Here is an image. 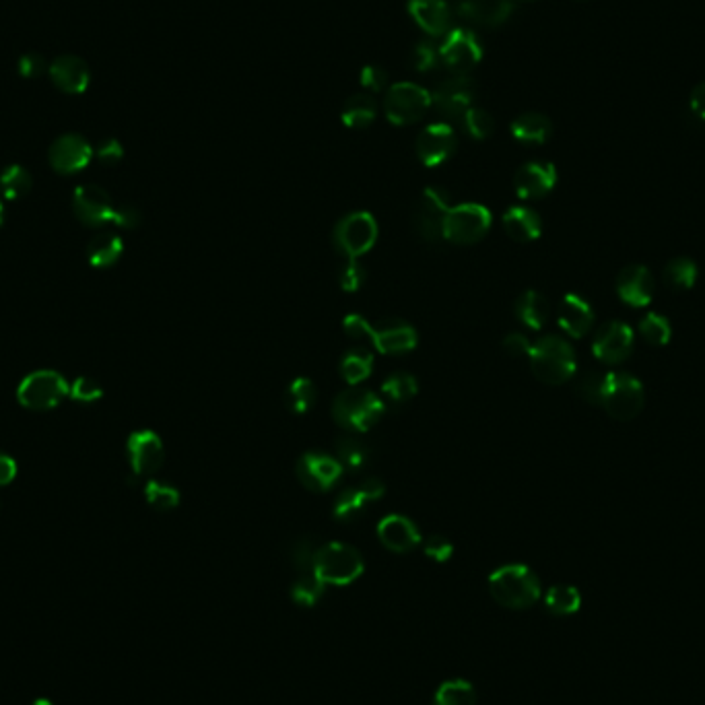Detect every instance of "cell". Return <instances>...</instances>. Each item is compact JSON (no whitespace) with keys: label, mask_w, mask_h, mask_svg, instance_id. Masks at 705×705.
Returning a JSON list of instances; mask_svg holds the SVG:
<instances>
[{"label":"cell","mask_w":705,"mask_h":705,"mask_svg":"<svg viewBox=\"0 0 705 705\" xmlns=\"http://www.w3.org/2000/svg\"><path fill=\"white\" fill-rule=\"evenodd\" d=\"M442 62L440 58V48L435 46L431 40H423L413 48L411 54V64L413 69L419 73H429L433 69H438V64Z\"/></svg>","instance_id":"45"},{"label":"cell","mask_w":705,"mask_h":705,"mask_svg":"<svg viewBox=\"0 0 705 705\" xmlns=\"http://www.w3.org/2000/svg\"><path fill=\"white\" fill-rule=\"evenodd\" d=\"M93 157L91 145L79 134H64L56 139L48 151L50 165L58 174H77L89 165Z\"/></svg>","instance_id":"19"},{"label":"cell","mask_w":705,"mask_h":705,"mask_svg":"<svg viewBox=\"0 0 705 705\" xmlns=\"http://www.w3.org/2000/svg\"><path fill=\"white\" fill-rule=\"evenodd\" d=\"M491 227V213L477 203L456 205L444 221V240L460 246L481 242Z\"/></svg>","instance_id":"7"},{"label":"cell","mask_w":705,"mask_h":705,"mask_svg":"<svg viewBox=\"0 0 705 705\" xmlns=\"http://www.w3.org/2000/svg\"><path fill=\"white\" fill-rule=\"evenodd\" d=\"M617 293L631 308H644L654 297V277L642 264H631L617 277Z\"/></svg>","instance_id":"23"},{"label":"cell","mask_w":705,"mask_h":705,"mask_svg":"<svg viewBox=\"0 0 705 705\" xmlns=\"http://www.w3.org/2000/svg\"><path fill=\"white\" fill-rule=\"evenodd\" d=\"M431 108V93L415 83H396L388 89L384 110L392 124L409 126L419 122Z\"/></svg>","instance_id":"8"},{"label":"cell","mask_w":705,"mask_h":705,"mask_svg":"<svg viewBox=\"0 0 705 705\" xmlns=\"http://www.w3.org/2000/svg\"><path fill=\"white\" fill-rule=\"evenodd\" d=\"M374 369V355L367 349H351L341 359V376L347 384L357 386L369 378Z\"/></svg>","instance_id":"35"},{"label":"cell","mask_w":705,"mask_h":705,"mask_svg":"<svg viewBox=\"0 0 705 705\" xmlns=\"http://www.w3.org/2000/svg\"><path fill=\"white\" fill-rule=\"evenodd\" d=\"M462 122H464V128L466 132L470 134V137L477 139V141H483V139H489L493 130H495V120L493 116L483 110V108H470L464 116H462Z\"/></svg>","instance_id":"43"},{"label":"cell","mask_w":705,"mask_h":705,"mask_svg":"<svg viewBox=\"0 0 705 705\" xmlns=\"http://www.w3.org/2000/svg\"><path fill=\"white\" fill-rule=\"evenodd\" d=\"M386 485L378 477H367L357 487L345 489L334 501V518L339 522H355L367 508V503L384 497Z\"/></svg>","instance_id":"17"},{"label":"cell","mask_w":705,"mask_h":705,"mask_svg":"<svg viewBox=\"0 0 705 705\" xmlns=\"http://www.w3.org/2000/svg\"><path fill=\"white\" fill-rule=\"evenodd\" d=\"M295 475L308 491L324 493L343 475V464L324 452H308L297 460Z\"/></svg>","instance_id":"12"},{"label":"cell","mask_w":705,"mask_h":705,"mask_svg":"<svg viewBox=\"0 0 705 705\" xmlns=\"http://www.w3.org/2000/svg\"><path fill=\"white\" fill-rule=\"evenodd\" d=\"M145 497L149 506L157 512H170L180 503V491L161 481H149L145 487Z\"/></svg>","instance_id":"42"},{"label":"cell","mask_w":705,"mask_h":705,"mask_svg":"<svg viewBox=\"0 0 705 705\" xmlns=\"http://www.w3.org/2000/svg\"><path fill=\"white\" fill-rule=\"evenodd\" d=\"M600 405L613 419L631 421L644 409V386L629 374H604Z\"/></svg>","instance_id":"5"},{"label":"cell","mask_w":705,"mask_h":705,"mask_svg":"<svg viewBox=\"0 0 705 705\" xmlns=\"http://www.w3.org/2000/svg\"><path fill=\"white\" fill-rule=\"evenodd\" d=\"M339 283L345 291L353 293L359 291V287L365 283V268L357 262V258L347 260V264L341 268L339 273Z\"/></svg>","instance_id":"48"},{"label":"cell","mask_w":705,"mask_h":705,"mask_svg":"<svg viewBox=\"0 0 705 705\" xmlns=\"http://www.w3.org/2000/svg\"><path fill=\"white\" fill-rule=\"evenodd\" d=\"M417 392H419L417 380L405 372L392 374L382 384V400L386 407H392V409L405 407L407 402H411L417 396Z\"/></svg>","instance_id":"32"},{"label":"cell","mask_w":705,"mask_h":705,"mask_svg":"<svg viewBox=\"0 0 705 705\" xmlns=\"http://www.w3.org/2000/svg\"><path fill=\"white\" fill-rule=\"evenodd\" d=\"M343 328L347 332V337L355 339V341H361V339H367L369 341V332H372V324H369L363 316L359 314H351L345 318L343 322Z\"/></svg>","instance_id":"52"},{"label":"cell","mask_w":705,"mask_h":705,"mask_svg":"<svg viewBox=\"0 0 705 705\" xmlns=\"http://www.w3.org/2000/svg\"><path fill=\"white\" fill-rule=\"evenodd\" d=\"M516 316L524 326L539 330L549 320V301L539 291H526L516 301Z\"/></svg>","instance_id":"30"},{"label":"cell","mask_w":705,"mask_h":705,"mask_svg":"<svg viewBox=\"0 0 705 705\" xmlns=\"http://www.w3.org/2000/svg\"><path fill=\"white\" fill-rule=\"evenodd\" d=\"M475 703H477L475 687L462 679L446 681L438 689V693H435V701H433V705H475Z\"/></svg>","instance_id":"39"},{"label":"cell","mask_w":705,"mask_h":705,"mask_svg":"<svg viewBox=\"0 0 705 705\" xmlns=\"http://www.w3.org/2000/svg\"><path fill=\"white\" fill-rule=\"evenodd\" d=\"M553 132L551 120L541 112H526L512 122L514 139L524 145H543Z\"/></svg>","instance_id":"29"},{"label":"cell","mask_w":705,"mask_h":705,"mask_svg":"<svg viewBox=\"0 0 705 705\" xmlns=\"http://www.w3.org/2000/svg\"><path fill=\"white\" fill-rule=\"evenodd\" d=\"M423 551L429 559L433 561H438V563H444L452 557L454 553V547L452 543L446 539V536H440V534H433L429 536V539L423 543Z\"/></svg>","instance_id":"49"},{"label":"cell","mask_w":705,"mask_h":705,"mask_svg":"<svg viewBox=\"0 0 705 705\" xmlns=\"http://www.w3.org/2000/svg\"><path fill=\"white\" fill-rule=\"evenodd\" d=\"M489 592L501 607L522 611L541 598V582L526 565H506L489 576Z\"/></svg>","instance_id":"2"},{"label":"cell","mask_w":705,"mask_h":705,"mask_svg":"<svg viewBox=\"0 0 705 705\" xmlns=\"http://www.w3.org/2000/svg\"><path fill=\"white\" fill-rule=\"evenodd\" d=\"M456 13L462 21L477 27H499L514 13L512 0H458Z\"/></svg>","instance_id":"22"},{"label":"cell","mask_w":705,"mask_h":705,"mask_svg":"<svg viewBox=\"0 0 705 705\" xmlns=\"http://www.w3.org/2000/svg\"><path fill=\"white\" fill-rule=\"evenodd\" d=\"M475 95H477V87L473 79L466 75H454L435 87V91L431 93V104L444 116L458 118L473 108Z\"/></svg>","instance_id":"14"},{"label":"cell","mask_w":705,"mask_h":705,"mask_svg":"<svg viewBox=\"0 0 705 705\" xmlns=\"http://www.w3.org/2000/svg\"><path fill=\"white\" fill-rule=\"evenodd\" d=\"M594 312L588 301L578 295H565L559 306V326L574 339H582L592 328Z\"/></svg>","instance_id":"27"},{"label":"cell","mask_w":705,"mask_h":705,"mask_svg":"<svg viewBox=\"0 0 705 705\" xmlns=\"http://www.w3.org/2000/svg\"><path fill=\"white\" fill-rule=\"evenodd\" d=\"M31 705H54L50 699H36Z\"/></svg>","instance_id":"59"},{"label":"cell","mask_w":705,"mask_h":705,"mask_svg":"<svg viewBox=\"0 0 705 705\" xmlns=\"http://www.w3.org/2000/svg\"><path fill=\"white\" fill-rule=\"evenodd\" d=\"M69 396H71L75 402H83V405H93V402L102 400L104 390H102V386H99V384H97L95 380H91V378H77V380L71 384Z\"/></svg>","instance_id":"47"},{"label":"cell","mask_w":705,"mask_h":705,"mask_svg":"<svg viewBox=\"0 0 705 705\" xmlns=\"http://www.w3.org/2000/svg\"><path fill=\"white\" fill-rule=\"evenodd\" d=\"M126 456L134 479H141L157 473L163 464L165 452L159 435L155 431L143 429V431L130 433V438L126 442Z\"/></svg>","instance_id":"13"},{"label":"cell","mask_w":705,"mask_h":705,"mask_svg":"<svg viewBox=\"0 0 705 705\" xmlns=\"http://www.w3.org/2000/svg\"><path fill=\"white\" fill-rule=\"evenodd\" d=\"M545 604L549 613L565 617V615H574L580 611L582 607V596L578 592V588L574 586H553L547 596H545Z\"/></svg>","instance_id":"36"},{"label":"cell","mask_w":705,"mask_h":705,"mask_svg":"<svg viewBox=\"0 0 705 705\" xmlns=\"http://www.w3.org/2000/svg\"><path fill=\"white\" fill-rule=\"evenodd\" d=\"M456 147H458V139H456L454 128L446 122H438V124L427 126L419 134L417 157L427 167H435V165H442L444 161H448L456 153Z\"/></svg>","instance_id":"18"},{"label":"cell","mask_w":705,"mask_h":705,"mask_svg":"<svg viewBox=\"0 0 705 705\" xmlns=\"http://www.w3.org/2000/svg\"><path fill=\"white\" fill-rule=\"evenodd\" d=\"M31 190V176L27 174L25 167L21 165H11L0 174V192L5 194L9 200H19Z\"/></svg>","instance_id":"41"},{"label":"cell","mask_w":705,"mask_h":705,"mask_svg":"<svg viewBox=\"0 0 705 705\" xmlns=\"http://www.w3.org/2000/svg\"><path fill=\"white\" fill-rule=\"evenodd\" d=\"M324 586L326 584L314 572L301 574L291 586V598L299 604V607H314L324 594Z\"/></svg>","instance_id":"40"},{"label":"cell","mask_w":705,"mask_h":705,"mask_svg":"<svg viewBox=\"0 0 705 705\" xmlns=\"http://www.w3.org/2000/svg\"><path fill=\"white\" fill-rule=\"evenodd\" d=\"M633 351V330L623 322L604 324L594 337L592 353L598 361L617 365Z\"/></svg>","instance_id":"16"},{"label":"cell","mask_w":705,"mask_h":705,"mask_svg":"<svg viewBox=\"0 0 705 705\" xmlns=\"http://www.w3.org/2000/svg\"><path fill=\"white\" fill-rule=\"evenodd\" d=\"M697 281V266L689 258L670 260L664 268V285L677 291H687Z\"/></svg>","instance_id":"37"},{"label":"cell","mask_w":705,"mask_h":705,"mask_svg":"<svg viewBox=\"0 0 705 705\" xmlns=\"http://www.w3.org/2000/svg\"><path fill=\"white\" fill-rule=\"evenodd\" d=\"M15 477H17V462L9 454L0 452V487L13 483Z\"/></svg>","instance_id":"55"},{"label":"cell","mask_w":705,"mask_h":705,"mask_svg":"<svg viewBox=\"0 0 705 705\" xmlns=\"http://www.w3.org/2000/svg\"><path fill=\"white\" fill-rule=\"evenodd\" d=\"M334 450H337V458L343 464V468H349V470H363L369 464V460H372V450H369V446L353 433L341 435V438L334 442Z\"/></svg>","instance_id":"33"},{"label":"cell","mask_w":705,"mask_h":705,"mask_svg":"<svg viewBox=\"0 0 705 705\" xmlns=\"http://www.w3.org/2000/svg\"><path fill=\"white\" fill-rule=\"evenodd\" d=\"M378 536L386 549L394 553H409L421 543L419 528L405 516H386L378 524Z\"/></svg>","instance_id":"25"},{"label":"cell","mask_w":705,"mask_h":705,"mask_svg":"<svg viewBox=\"0 0 705 705\" xmlns=\"http://www.w3.org/2000/svg\"><path fill=\"white\" fill-rule=\"evenodd\" d=\"M50 77L64 93H83L89 85V69L77 56H60L50 66Z\"/></svg>","instance_id":"26"},{"label":"cell","mask_w":705,"mask_h":705,"mask_svg":"<svg viewBox=\"0 0 705 705\" xmlns=\"http://www.w3.org/2000/svg\"><path fill=\"white\" fill-rule=\"evenodd\" d=\"M532 374L543 384L559 386L576 374V355L572 345L559 337H543L528 353Z\"/></svg>","instance_id":"3"},{"label":"cell","mask_w":705,"mask_h":705,"mask_svg":"<svg viewBox=\"0 0 705 705\" xmlns=\"http://www.w3.org/2000/svg\"><path fill=\"white\" fill-rule=\"evenodd\" d=\"M19 69L25 77H38L46 66H44V60L38 56V54H27L21 58L19 62Z\"/></svg>","instance_id":"56"},{"label":"cell","mask_w":705,"mask_h":705,"mask_svg":"<svg viewBox=\"0 0 705 705\" xmlns=\"http://www.w3.org/2000/svg\"><path fill=\"white\" fill-rule=\"evenodd\" d=\"M122 155H124V149H122V145H120L118 141H114V139L102 143V145H99V149H97V159L102 161L104 165H114V163H118V161L122 159Z\"/></svg>","instance_id":"53"},{"label":"cell","mask_w":705,"mask_h":705,"mask_svg":"<svg viewBox=\"0 0 705 705\" xmlns=\"http://www.w3.org/2000/svg\"><path fill=\"white\" fill-rule=\"evenodd\" d=\"M640 332L644 341L650 343L652 347H664L670 341V324L660 314H648L640 322Z\"/></svg>","instance_id":"44"},{"label":"cell","mask_w":705,"mask_h":705,"mask_svg":"<svg viewBox=\"0 0 705 705\" xmlns=\"http://www.w3.org/2000/svg\"><path fill=\"white\" fill-rule=\"evenodd\" d=\"M409 15L431 38H442L450 31V7L446 0H409Z\"/></svg>","instance_id":"24"},{"label":"cell","mask_w":705,"mask_h":705,"mask_svg":"<svg viewBox=\"0 0 705 705\" xmlns=\"http://www.w3.org/2000/svg\"><path fill=\"white\" fill-rule=\"evenodd\" d=\"M503 349H506L510 355L514 357H522V355H528L532 345L530 341L524 337V334H508L506 341H503Z\"/></svg>","instance_id":"54"},{"label":"cell","mask_w":705,"mask_h":705,"mask_svg":"<svg viewBox=\"0 0 705 705\" xmlns=\"http://www.w3.org/2000/svg\"><path fill=\"white\" fill-rule=\"evenodd\" d=\"M386 405L382 396L372 390L351 386L332 402V417L349 433H365L384 415Z\"/></svg>","instance_id":"1"},{"label":"cell","mask_w":705,"mask_h":705,"mask_svg":"<svg viewBox=\"0 0 705 705\" xmlns=\"http://www.w3.org/2000/svg\"><path fill=\"white\" fill-rule=\"evenodd\" d=\"M378 240V225L376 219L369 213H351L343 217L334 229V246L349 260L359 258Z\"/></svg>","instance_id":"9"},{"label":"cell","mask_w":705,"mask_h":705,"mask_svg":"<svg viewBox=\"0 0 705 705\" xmlns=\"http://www.w3.org/2000/svg\"><path fill=\"white\" fill-rule=\"evenodd\" d=\"M369 343L386 355L409 353L417 347V332L411 324L402 322L398 318H390L380 326H372V332H369Z\"/></svg>","instance_id":"20"},{"label":"cell","mask_w":705,"mask_h":705,"mask_svg":"<svg viewBox=\"0 0 705 705\" xmlns=\"http://www.w3.org/2000/svg\"><path fill=\"white\" fill-rule=\"evenodd\" d=\"M376 114H378V108H376L374 97L359 93V95H353L347 99L345 106H343V112H341V118L349 128L359 130V128H367L369 124H372L376 120Z\"/></svg>","instance_id":"34"},{"label":"cell","mask_w":705,"mask_h":705,"mask_svg":"<svg viewBox=\"0 0 705 705\" xmlns=\"http://www.w3.org/2000/svg\"><path fill=\"white\" fill-rule=\"evenodd\" d=\"M3 221H5V207L0 203V227H3Z\"/></svg>","instance_id":"60"},{"label":"cell","mask_w":705,"mask_h":705,"mask_svg":"<svg viewBox=\"0 0 705 705\" xmlns=\"http://www.w3.org/2000/svg\"><path fill=\"white\" fill-rule=\"evenodd\" d=\"M314 400H316V388L308 378L293 380L285 392V405L295 415L308 413L314 407Z\"/></svg>","instance_id":"38"},{"label":"cell","mask_w":705,"mask_h":705,"mask_svg":"<svg viewBox=\"0 0 705 705\" xmlns=\"http://www.w3.org/2000/svg\"><path fill=\"white\" fill-rule=\"evenodd\" d=\"M450 209L448 190L440 186H429L423 190L415 209V229L421 235V240L429 244L444 240V221Z\"/></svg>","instance_id":"10"},{"label":"cell","mask_w":705,"mask_h":705,"mask_svg":"<svg viewBox=\"0 0 705 705\" xmlns=\"http://www.w3.org/2000/svg\"><path fill=\"white\" fill-rule=\"evenodd\" d=\"M503 229L514 242H534L543 231V223L539 213L526 207H512L503 215Z\"/></svg>","instance_id":"28"},{"label":"cell","mask_w":705,"mask_h":705,"mask_svg":"<svg viewBox=\"0 0 705 705\" xmlns=\"http://www.w3.org/2000/svg\"><path fill=\"white\" fill-rule=\"evenodd\" d=\"M689 108L691 112L705 122V83H699L693 91H691V99H689Z\"/></svg>","instance_id":"57"},{"label":"cell","mask_w":705,"mask_h":705,"mask_svg":"<svg viewBox=\"0 0 705 705\" xmlns=\"http://www.w3.org/2000/svg\"><path fill=\"white\" fill-rule=\"evenodd\" d=\"M124 244L114 233H99L87 246V260L95 268H110L120 260Z\"/></svg>","instance_id":"31"},{"label":"cell","mask_w":705,"mask_h":705,"mask_svg":"<svg viewBox=\"0 0 705 705\" xmlns=\"http://www.w3.org/2000/svg\"><path fill=\"white\" fill-rule=\"evenodd\" d=\"M71 384L52 369H40L29 374L17 388V400L29 411H50L58 407L64 396H69Z\"/></svg>","instance_id":"6"},{"label":"cell","mask_w":705,"mask_h":705,"mask_svg":"<svg viewBox=\"0 0 705 705\" xmlns=\"http://www.w3.org/2000/svg\"><path fill=\"white\" fill-rule=\"evenodd\" d=\"M440 58L456 75H466V71L481 62L483 44L475 31L454 29L446 33V40L440 46Z\"/></svg>","instance_id":"11"},{"label":"cell","mask_w":705,"mask_h":705,"mask_svg":"<svg viewBox=\"0 0 705 705\" xmlns=\"http://www.w3.org/2000/svg\"><path fill=\"white\" fill-rule=\"evenodd\" d=\"M141 223V213L134 207H122L118 209V217H116V225L124 227V229H132Z\"/></svg>","instance_id":"58"},{"label":"cell","mask_w":705,"mask_h":705,"mask_svg":"<svg viewBox=\"0 0 705 705\" xmlns=\"http://www.w3.org/2000/svg\"><path fill=\"white\" fill-rule=\"evenodd\" d=\"M361 85L374 93L384 91L388 87V71L380 64H367L361 71Z\"/></svg>","instance_id":"50"},{"label":"cell","mask_w":705,"mask_h":705,"mask_svg":"<svg viewBox=\"0 0 705 705\" xmlns=\"http://www.w3.org/2000/svg\"><path fill=\"white\" fill-rule=\"evenodd\" d=\"M318 549L320 547H316L312 539H299L293 543L289 557H291V563L295 565L297 572H301V574L314 572V561H316Z\"/></svg>","instance_id":"46"},{"label":"cell","mask_w":705,"mask_h":705,"mask_svg":"<svg viewBox=\"0 0 705 705\" xmlns=\"http://www.w3.org/2000/svg\"><path fill=\"white\" fill-rule=\"evenodd\" d=\"M73 209L77 219L89 227L116 223L118 217L112 198L99 186H79L73 194Z\"/></svg>","instance_id":"15"},{"label":"cell","mask_w":705,"mask_h":705,"mask_svg":"<svg viewBox=\"0 0 705 705\" xmlns=\"http://www.w3.org/2000/svg\"><path fill=\"white\" fill-rule=\"evenodd\" d=\"M602 386H604V374H586L580 384H578V394L592 405H600L602 396Z\"/></svg>","instance_id":"51"},{"label":"cell","mask_w":705,"mask_h":705,"mask_svg":"<svg viewBox=\"0 0 705 705\" xmlns=\"http://www.w3.org/2000/svg\"><path fill=\"white\" fill-rule=\"evenodd\" d=\"M557 184V170L549 161H530L522 165L516 178L514 188L516 194L524 200H536L547 196Z\"/></svg>","instance_id":"21"},{"label":"cell","mask_w":705,"mask_h":705,"mask_svg":"<svg viewBox=\"0 0 705 705\" xmlns=\"http://www.w3.org/2000/svg\"><path fill=\"white\" fill-rule=\"evenodd\" d=\"M314 574L330 586L353 584L363 574V557L345 543H328L318 549Z\"/></svg>","instance_id":"4"}]
</instances>
